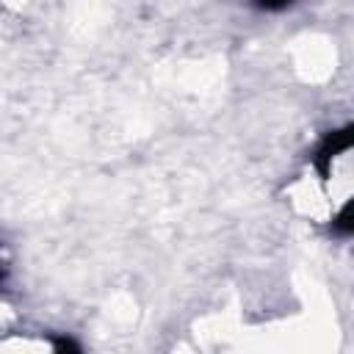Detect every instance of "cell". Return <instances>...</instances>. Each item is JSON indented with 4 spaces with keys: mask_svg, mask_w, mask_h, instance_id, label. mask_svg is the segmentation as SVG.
<instances>
[{
    "mask_svg": "<svg viewBox=\"0 0 354 354\" xmlns=\"http://www.w3.org/2000/svg\"><path fill=\"white\" fill-rule=\"evenodd\" d=\"M293 0H254V6L257 8H263V11H282V8H288Z\"/></svg>",
    "mask_w": 354,
    "mask_h": 354,
    "instance_id": "cell-2",
    "label": "cell"
},
{
    "mask_svg": "<svg viewBox=\"0 0 354 354\" xmlns=\"http://www.w3.org/2000/svg\"><path fill=\"white\" fill-rule=\"evenodd\" d=\"M348 149H351V127L332 130V133L318 144V149H315V155H313V166H315L318 174L326 180L329 171H332L335 158H340V155L348 152Z\"/></svg>",
    "mask_w": 354,
    "mask_h": 354,
    "instance_id": "cell-1",
    "label": "cell"
},
{
    "mask_svg": "<svg viewBox=\"0 0 354 354\" xmlns=\"http://www.w3.org/2000/svg\"><path fill=\"white\" fill-rule=\"evenodd\" d=\"M0 279H3V263H0Z\"/></svg>",
    "mask_w": 354,
    "mask_h": 354,
    "instance_id": "cell-3",
    "label": "cell"
}]
</instances>
